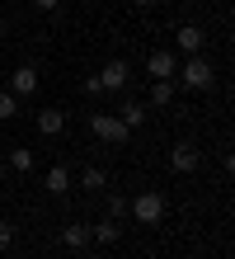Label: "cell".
<instances>
[{
  "mask_svg": "<svg viewBox=\"0 0 235 259\" xmlns=\"http://www.w3.org/2000/svg\"><path fill=\"white\" fill-rule=\"evenodd\" d=\"M61 127H66V113H57V109H38V132H42V137H57Z\"/></svg>",
  "mask_w": 235,
  "mask_h": 259,
  "instance_id": "11",
  "label": "cell"
},
{
  "mask_svg": "<svg viewBox=\"0 0 235 259\" xmlns=\"http://www.w3.org/2000/svg\"><path fill=\"white\" fill-rule=\"evenodd\" d=\"M38 85H42V75H38V66H14V75H10V95H14V99H24V95H33Z\"/></svg>",
  "mask_w": 235,
  "mask_h": 259,
  "instance_id": "6",
  "label": "cell"
},
{
  "mask_svg": "<svg viewBox=\"0 0 235 259\" xmlns=\"http://www.w3.org/2000/svg\"><path fill=\"white\" fill-rule=\"evenodd\" d=\"M19 113V99L10 95V90H0V123H5V118H14Z\"/></svg>",
  "mask_w": 235,
  "mask_h": 259,
  "instance_id": "17",
  "label": "cell"
},
{
  "mask_svg": "<svg viewBox=\"0 0 235 259\" xmlns=\"http://www.w3.org/2000/svg\"><path fill=\"white\" fill-rule=\"evenodd\" d=\"M33 5H38V10H47V14H52V10L61 5V0H33Z\"/></svg>",
  "mask_w": 235,
  "mask_h": 259,
  "instance_id": "20",
  "label": "cell"
},
{
  "mask_svg": "<svg viewBox=\"0 0 235 259\" xmlns=\"http://www.w3.org/2000/svg\"><path fill=\"white\" fill-rule=\"evenodd\" d=\"M80 189H89V193H104V189H108V175L99 170V165H89V170L80 175Z\"/></svg>",
  "mask_w": 235,
  "mask_h": 259,
  "instance_id": "16",
  "label": "cell"
},
{
  "mask_svg": "<svg viewBox=\"0 0 235 259\" xmlns=\"http://www.w3.org/2000/svg\"><path fill=\"white\" fill-rule=\"evenodd\" d=\"M89 236L99 240V245H118V236H122V226H118L113 217H104L99 226H89Z\"/></svg>",
  "mask_w": 235,
  "mask_h": 259,
  "instance_id": "12",
  "label": "cell"
},
{
  "mask_svg": "<svg viewBox=\"0 0 235 259\" xmlns=\"http://www.w3.org/2000/svg\"><path fill=\"white\" fill-rule=\"evenodd\" d=\"M132 5H155V0H132Z\"/></svg>",
  "mask_w": 235,
  "mask_h": 259,
  "instance_id": "22",
  "label": "cell"
},
{
  "mask_svg": "<svg viewBox=\"0 0 235 259\" xmlns=\"http://www.w3.org/2000/svg\"><path fill=\"white\" fill-rule=\"evenodd\" d=\"M118 118H122V127H141V123H146V104H136V99H127V104H122V109H118Z\"/></svg>",
  "mask_w": 235,
  "mask_h": 259,
  "instance_id": "13",
  "label": "cell"
},
{
  "mask_svg": "<svg viewBox=\"0 0 235 259\" xmlns=\"http://www.w3.org/2000/svg\"><path fill=\"white\" fill-rule=\"evenodd\" d=\"M0 42H5V24H0Z\"/></svg>",
  "mask_w": 235,
  "mask_h": 259,
  "instance_id": "23",
  "label": "cell"
},
{
  "mask_svg": "<svg viewBox=\"0 0 235 259\" xmlns=\"http://www.w3.org/2000/svg\"><path fill=\"white\" fill-rule=\"evenodd\" d=\"M19 259H24V254H19Z\"/></svg>",
  "mask_w": 235,
  "mask_h": 259,
  "instance_id": "25",
  "label": "cell"
},
{
  "mask_svg": "<svg viewBox=\"0 0 235 259\" xmlns=\"http://www.w3.org/2000/svg\"><path fill=\"white\" fill-rule=\"evenodd\" d=\"M80 259H99V254H89V250H80Z\"/></svg>",
  "mask_w": 235,
  "mask_h": 259,
  "instance_id": "21",
  "label": "cell"
},
{
  "mask_svg": "<svg viewBox=\"0 0 235 259\" xmlns=\"http://www.w3.org/2000/svg\"><path fill=\"white\" fill-rule=\"evenodd\" d=\"M146 71L155 75V80H174V71H179V57L169 52V48H155V52L146 57Z\"/></svg>",
  "mask_w": 235,
  "mask_h": 259,
  "instance_id": "5",
  "label": "cell"
},
{
  "mask_svg": "<svg viewBox=\"0 0 235 259\" xmlns=\"http://www.w3.org/2000/svg\"><path fill=\"white\" fill-rule=\"evenodd\" d=\"M174 95H179V85H174V80H155V85H151V104H155V109L174 104Z\"/></svg>",
  "mask_w": 235,
  "mask_h": 259,
  "instance_id": "15",
  "label": "cell"
},
{
  "mask_svg": "<svg viewBox=\"0 0 235 259\" xmlns=\"http://www.w3.org/2000/svg\"><path fill=\"white\" fill-rule=\"evenodd\" d=\"M5 165H10V170H19V175H28V170H33V151H28V146H14V151H5Z\"/></svg>",
  "mask_w": 235,
  "mask_h": 259,
  "instance_id": "14",
  "label": "cell"
},
{
  "mask_svg": "<svg viewBox=\"0 0 235 259\" xmlns=\"http://www.w3.org/2000/svg\"><path fill=\"white\" fill-rule=\"evenodd\" d=\"M174 75H179L188 90H212V80H216V71H212V62H207L202 52H198V57H188V62H183Z\"/></svg>",
  "mask_w": 235,
  "mask_h": 259,
  "instance_id": "2",
  "label": "cell"
},
{
  "mask_svg": "<svg viewBox=\"0 0 235 259\" xmlns=\"http://www.w3.org/2000/svg\"><path fill=\"white\" fill-rule=\"evenodd\" d=\"M108 217H113V222H122V217H127V198H122V193H113V198H108Z\"/></svg>",
  "mask_w": 235,
  "mask_h": 259,
  "instance_id": "18",
  "label": "cell"
},
{
  "mask_svg": "<svg viewBox=\"0 0 235 259\" xmlns=\"http://www.w3.org/2000/svg\"><path fill=\"white\" fill-rule=\"evenodd\" d=\"M0 170H5V156H0Z\"/></svg>",
  "mask_w": 235,
  "mask_h": 259,
  "instance_id": "24",
  "label": "cell"
},
{
  "mask_svg": "<svg viewBox=\"0 0 235 259\" xmlns=\"http://www.w3.org/2000/svg\"><path fill=\"white\" fill-rule=\"evenodd\" d=\"M198 165H202V151L193 142H174V151H169V170H174V175H193Z\"/></svg>",
  "mask_w": 235,
  "mask_h": 259,
  "instance_id": "4",
  "label": "cell"
},
{
  "mask_svg": "<svg viewBox=\"0 0 235 259\" xmlns=\"http://www.w3.org/2000/svg\"><path fill=\"white\" fill-rule=\"evenodd\" d=\"M89 132H94V137H104V142H113V146L127 142V127H122V118H118V113H89Z\"/></svg>",
  "mask_w": 235,
  "mask_h": 259,
  "instance_id": "3",
  "label": "cell"
},
{
  "mask_svg": "<svg viewBox=\"0 0 235 259\" xmlns=\"http://www.w3.org/2000/svg\"><path fill=\"white\" fill-rule=\"evenodd\" d=\"M10 245H14V226L0 222V250H10Z\"/></svg>",
  "mask_w": 235,
  "mask_h": 259,
  "instance_id": "19",
  "label": "cell"
},
{
  "mask_svg": "<svg viewBox=\"0 0 235 259\" xmlns=\"http://www.w3.org/2000/svg\"><path fill=\"white\" fill-rule=\"evenodd\" d=\"M61 245H66V250H89V245H94V236H89V226H85V222H71L66 231H61Z\"/></svg>",
  "mask_w": 235,
  "mask_h": 259,
  "instance_id": "9",
  "label": "cell"
},
{
  "mask_svg": "<svg viewBox=\"0 0 235 259\" xmlns=\"http://www.w3.org/2000/svg\"><path fill=\"white\" fill-rule=\"evenodd\" d=\"M42 189L52 193V198H61V193H71V170H66V165H52V170L42 175Z\"/></svg>",
  "mask_w": 235,
  "mask_h": 259,
  "instance_id": "10",
  "label": "cell"
},
{
  "mask_svg": "<svg viewBox=\"0 0 235 259\" xmlns=\"http://www.w3.org/2000/svg\"><path fill=\"white\" fill-rule=\"evenodd\" d=\"M174 42H179V52H188V57H198L202 48H207V33H202L198 24H179V33H174Z\"/></svg>",
  "mask_w": 235,
  "mask_h": 259,
  "instance_id": "8",
  "label": "cell"
},
{
  "mask_svg": "<svg viewBox=\"0 0 235 259\" xmlns=\"http://www.w3.org/2000/svg\"><path fill=\"white\" fill-rule=\"evenodd\" d=\"M165 193L160 189H146V193H136V198H127V217L136 222V226H160L165 222Z\"/></svg>",
  "mask_w": 235,
  "mask_h": 259,
  "instance_id": "1",
  "label": "cell"
},
{
  "mask_svg": "<svg viewBox=\"0 0 235 259\" xmlns=\"http://www.w3.org/2000/svg\"><path fill=\"white\" fill-rule=\"evenodd\" d=\"M127 80H132V66L122 62V57H113V62L99 71V85L104 90H127Z\"/></svg>",
  "mask_w": 235,
  "mask_h": 259,
  "instance_id": "7",
  "label": "cell"
}]
</instances>
